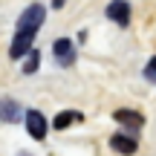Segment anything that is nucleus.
I'll list each match as a JSON object with an SVG mask.
<instances>
[{
  "label": "nucleus",
  "instance_id": "5",
  "mask_svg": "<svg viewBox=\"0 0 156 156\" xmlns=\"http://www.w3.org/2000/svg\"><path fill=\"white\" fill-rule=\"evenodd\" d=\"M32 41H35V35L32 32H15V41H12V46H9V55L15 58H26V52L32 49Z\"/></svg>",
  "mask_w": 156,
  "mask_h": 156
},
{
  "label": "nucleus",
  "instance_id": "4",
  "mask_svg": "<svg viewBox=\"0 0 156 156\" xmlns=\"http://www.w3.org/2000/svg\"><path fill=\"white\" fill-rule=\"evenodd\" d=\"M107 17L119 26H130V3L127 0H110L107 6Z\"/></svg>",
  "mask_w": 156,
  "mask_h": 156
},
{
  "label": "nucleus",
  "instance_id": "8",
  "mask_svg": "<svg viewBox=\"0 0 156 156\" xmlns=\"http://www.w3.org/2000/svg\"><path fill=\"white\" fill-rule=\"evenodd\" d=\"M20 116H26V113L20 110V104L15 98H0V119L3 122H17Z\"/></svg>",
  "mask_w": 156,
  "mask_h": 156
},
{
  "label": "nucleus",
  "instance_id": "12",
  "mask_svg": "<svg viewBox=\"0 0 156 156\" xmlns=\"http://www.w3.org/2000/svg\"><path fill=\"white\" fill-rule=\"evenodd\" d=\"M52 6H55V9H61V6H64V0H52Z\"/></svg>",
  "mask_w": 156,
  "mask_h": 156
},
{
  "label": "nucleus",
  "instance_id": "2",
  "mask_svg": "<svg viewBox=\"0 0 156 156\" xmlns=\"http://www.w3.org/2000/svg\"><path fill=\"white\" fill-rule=\"evenodd\" d=\"M52 52H55V61L61 64V67H73L75 64V44L69 38H58L55 44H52Z\"/></svg>",
  "mask_w": 156,
  "mask_h": 156
},
{
  "label": "nucleus",
  "instance_id": "3",
  "mask_svg": "<svg viewBox=\"0 0 156 156\" xmlns=\"http://www.w3.org/2000/svg\"><path fill=\"white\" fill-rule=\"evenodd\" d=\"M26 130H29V136H32V139H44L46 136V130H49V124H46V119H44V113L41 110H26Z\"/></svg>",
  "mask_w": 156,
  "mask_h": 156
},
{
  "label": "nucleus",
  "instance_id": "10",
  "mask_svg": "<svg viewBox=\"0 0 156 156\" xmlns=\"http://www.w3.org/2000/svg\"><path fill=\"white\" fill-rule=\"evenodd\" d=\"M38 67H41V52L32 46V49L26 52V58H23V73L32 75V73H38Z\"/></svg>",
  "mask_w": 156,
  "mask_h": 156
},
{
  "label": "nucleus",
  "instance_id": "9",
  "mask_svg": "<svg viewBox=\"0 0 156 156\" xmlns=\"http://www.w3.org/2000/svg\"><path fill=\"white\" fill-rule=\"evenodd\" d=\"M81 119H84V116H81L78 110H64V113H58V116L52 119V127H55V130H67L69 124L81 122Z\"/></svg>",
  "mask_w": 156,
  "mask_h": 156
},
{
  "label": "nucleus",
  "instance_id": "7",
  "mask_svg": "<svg viewBox=\"0 0 156 156\" xmlns=\"http://www.w3.org/2000/svg\"><path fill=\"white\" fill-rule=\"evenodd\" d=\"M113 119H116L119 124H124V127H127L130 133H136V130H142V124H145V119H142V113H136V110H116V113H113Z\"/></svg>",
  "mask_w": 156,
  "mask_h": 156
},
{
  "label": "nucleus",
  "instance_id": "6",
  "mask_svg": "<svg viewBox=\"0 0 156 156\" xmlns=\"http://www.w3.org/2000/svg\"><path fill=\"white\" fill-rule=\"evenodd\" d=\"M110 147L116 153H124V156H130V153H136V147H139V142H136V136L133 133H116L110 139Z\"/></svg>",
  "mask_w": 156,
  "mask_h": 156
},
{
  "label": "nucleus",
  "instance_id": "13",
  "mask_svg": "<svg viewBox=\"0 0 156 156\" xmlns=\"http://www.w3.org/2000/svg\"><path fill=\"white\" fill-rule=\"evenodd\" d=\"M17 156H32V153H17Z\"/></svg>",
  "mask_w": 156,
  "mask_h": 156
},
{
  "label": "nucleus",
  "instance_id": "1",
  "mask_svg": "<svg viewBox=\"0 0 156 156\" xmlns=\"http://www.w3.org/2000/svg\"><path fill=\"white\" fill-rule=\"evenodd\" d=\"M44 17H46V9H44L41 3L26 6V12L17 17V32H32V35H38V29H41V23H44Z\"/></svg>",
  "mask_w": 156,
  "mask_h": 156
},
{
  "label": "nucleus",
  "instance_id": "11",
  "mask_svg": "<svg viewBox=\"0 0 156 156\" xmlns=\"http://www.w3.org/2000/svg\"><path fill=\"white\" fill-rule=\"evenodd\" d=\"M145 78H147L151 84H156V55H153L151 61L145 64Z\"/></svg>",
  "mask_w": 156,
  "mask_h": 156
}]
</instances>
